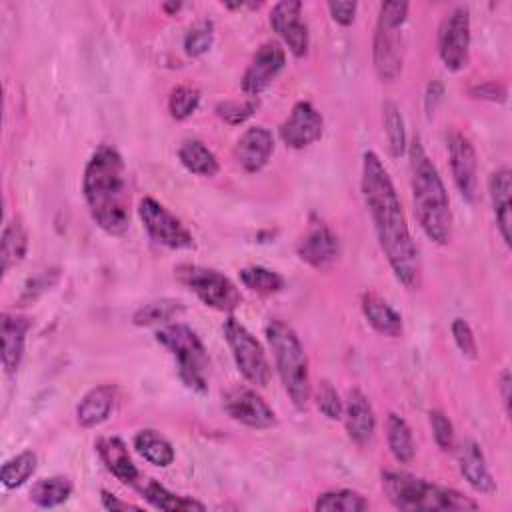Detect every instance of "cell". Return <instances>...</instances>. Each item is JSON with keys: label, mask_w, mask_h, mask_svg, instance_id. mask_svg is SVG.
Here are the masks:
<instances>
[{"label": "cell", "mask_w": 512, "mask_h": 512, "mask_svg": "<svg viewBox=\"0 0 512 512\" xmlns=\"http://www.w3.org/2000/svg\"><path fill=\"white\" fill-rule=\"evenodd\" d=\"M362 198L370 212L378 244L396 276L406 290L422 286V262L418 246L402 210V202L392 184L388 170L376 152L368 150L362 158Z\"/></svg>", "instance_id": "6da1fadb"}, {"label": "cell", "mask_w": 512, "mask_h": 512, "mask_svg": "<svg viewBox=\"0 0 512 512\" xmlns=\"http://www.w3.org/2000/svg\"><path fill=\"white\" fill-rule=\"evenodd\" d=\"M360 304L368 324L378 334L388 338H398L402 334V316L382 296H378L376 292H364Z\"/></svg>", "instance_id": "d4e9b609"}, {"label": "cell", "mask_w": 512, "mask_h": 512, "mask_svg": "<svg viewBox=\"0 0 512 512\" xmlns=\"http://www.w3.org/2000/svg\"><path fill=\"white\" fill-rule=\"evenodd\" d=\"M356 2H328V12L340 26H350L356 16Z\"/></svg>", "instance_id": "ee69618b"}, {"label": "cell", "mask_w": 512, "mask_h": 512, "mask_svg": "<svg viewBox=\"0 0 512 512\" xmlns=\"http://www.w3.org/2000/svg\"><path fill=\"white\" fill-rule=\"evenodd\" d=\"M174 276L180 284L192 290L198 300L220 312H234L240 306V292L234 282L214 268L196 264H180L174 268Z\"/></svg>", "instance_id": "ba28073f"}, {"label": "cell", "mask_w": 512, "mask_h": 512, "mask_svg": "<svg viewBox=\"0 0 512 512\" xmlns=\"http://www.w3.org/2000/svg\"><path fill=\"white\" fill-rule=\"evenodd\" d=\"M322 114L310 102H296L288 118L280 124V138L292 150H302L322 138Z\"/></svg>", "instance_id": "2e32d148"}, {"label": "cell", "mask_w": 512, "mask_h": 512, "mask_svg": "<svg viewBox=\"0 0 512 512\" xmlns=\"http://www.w3.org/2000/svg\"><path fill=\"white\" fill-rule=\"evenodd\" d=\"M386 442H388L392 456L398 462L408 464L414 458L416 444L412 438V430L406 424V420L394 412H390L386 418Z\"/></svg>", "instance_id": "f546056e"}, {"label": "cell", "mask_w": 512, "mask_h": 512, "mask_svg": "<svg viewBox=\"0 0 512 512\" xmlns=\"http://www.w3.org/2000/svg\"><path fill=\"white\" fill-rule=\"evenodd\" d=\"M296 254L314 270H326L332 266L340 254L338 236L332 228L316 216H310L306 232L296 244Z\"/></svg>", "instance_id": "7c38bea8"}, {"label": "cell", "mask_w": 512, "mask_h": 512, "mask_svg": "<svg viewBox=\"0 0 512 512\" xmlns=\"http://www.w3.org/2000/svg\"><path fill=\"white\" fill-rule=\"evenodd\" d=\"M142 496L146 498L148 504H152L158 510H168V512H192V510H204L206 506L190 496H180L170 492L168 488H164L162 484L148 480L142 488H140Z\"/></svg>", "instance_id": "83f0119b"}, {"label": "cell", "mask_w": 512, "mask_h": 512, "mask_svg": "<svg viewBox=\"0 0 512 512\" xmlns=\"http://www.w3.org/2000/svg\"><path fill=\"white\" fill-rule=\"evenodd\" d=\"M316 406L318 410L330 418V420H340L344 416V402L340 400L336 388L328 382V380H322L318 382V388H316Z\"/></svg>", "instance_id": "ab89813d"}, {"label": "cell", "mask_w": 512, "mask_h": 512, "mask_svg": "<svg viewBox=\"0 0 512 512\" xmlns=\"http://www.w3.org/2000/svg\"><path fill=\"white\" fill-rule=\"evenodd\" d=\"M258 106H260L258 96H248V98L242 100V102H238V100H226V102H220V104L216 106V114H218L224 122H228V124H232V126H238V124L246 122V120L258 110Z\"/></svg>", "instance_id": "f35d334b"}, {"label": "cell", "mask_w": 512, "mask_h": 512, "mask_svg": "<svg viewBox=\"0 0 512 512\" xmlns=\"http://www.w3.org/2000/svg\"><path fill=\"white\" fill-rule=\"evenodd\" d=\"M438 54L450 72L468 66L470 60V10L460 4L452 8L438 26Z\"/></svg>", "instance_id": "30bf717a"}, {"label": "cell", "mask_w": 512, "mask_h": 512, "mask_svg": "<svg viewBox=\"0 0 512 512\" xmlns=\"http://www.w3.org/2000/svg\"><path fill=\"white\" fill-rule=\"evenodd\" d=\"M102 506H104L106 510H112V512H118V510H140V508L134 506V504L122 502L118 496L110 494L108 490H102Z\"/></svg>", "instance_id": "bcb514c9"}, {"label": "cell", "mask_w": 512, "mask_h": 512, "mask_svg": "<svg viewBox=\"0 0 512 512\" xmlns=\"http://www.w3.org/2000/svg\"><path fill=\"white\" fill-rule=\"evenodd\" d=\"M428 416H430V426H432V434H434L438 448L444 452L452 450L454 448V426H452L450 418L442 410H432Z\"/></svg>", "instance_id": "b9f144b4"}, {"label": "cell", "mask_w": 512, "mask_h": 512, "mask_svg": "<svg viewBox=\"0 0 512 512\" xmlns=\"http://www.w3.org/2000/svg\"><path fill=\"white\" fill-rule=\"evenodd\" d=\"M222 332L230 346L238 372L250 384L264 388L270 382V364L256 336H252V332L244 324H240L234 316L224 320Z\"/></svg>", "instance_id": "9c48e42d"}, {"label": "cell", "mask_w": 512, "mask_h": 512, "mask_svg": "<svg viewBox=\"0 0 512 512\" xmlns=\"http://www.w3.org/2000/svg\"><path fill=\"white\" fill-rule=\"evenodd\" d=\"M224 410L232 420L248 428L264 430L276 424L274 410L256 390L246 386H234L224 394Z\"/></svg>", "instance_id": "5bb4252c"}, {"label": "cell", "mask_w": 512, "mask_h": 512, "mask_svg": "<svg viewBox=\"0 0 512 512\" xmlns=\"http://www.w3.org/2000/svg\"><path fill=\"white\" fill-rule=\"evenodd\" d=\"M272 152H274V138H272V132L264 126L248 128L234 146V158L238 166L248 174L260 172L268 164Z\"/></svg>", "instance_id": "ac0fdd59"}, {"label": "cell", "mask_w": 512, "mask_h": 512, "mask_svg": "<svg viewBox=\"0 0 512 512\" xmlns=\"http://www.w3.org/2000/svg\"><path fill=\"white\" fill-rule=\"evenodd\" d=\"M510 372L504 370L500 376V392H502V400L506 404V410H510Z\"/></svg>", "instance_id": "7dc6e473"}, {"label": "cell", "mask_w": 512, "mask_h": 512, "mask_svg": "<svg viewBox=\"0 0 512 512\" xmlns=\"http://www.w3.org/2000/svg\"><path fill=\"white\" fill-rule=\"evenodd\" d=\"M284 64H286L284 48L272 40L264 42L252 56V60L242 76V90L248 96H258L282 72Z\"/></svg>", "instance_id": "e0dca14e"}, {"label": "cell", "mask_w": 512, "mask_h": 512, "mask_svg": "<svg viewBox=\"0 0 512 512\" xmlns=\"http://www.w3.org/2000/svg\"><path fill=\"white\" fill-rule=\"evenodd\" d=\"M28 252V232L20 216H14L2 230V274H8L10 268L20 264Z\"/></svg>", "instance_id": "4316f807"}, {"label": "cell", "mask_w": 512, "mask_h": 512, "mask_svg": "<svg viewBox=\"0 0 512 512\" xmlns=\"http://www.w3.org/2000/svg\"><path fill=\"white\" fill-rule=\"evenodd\" d=\"M184 312V304L174 298H162V300H152L144 306H140L132 314V322L136 326H154L162 322H170L172 318L180 316Z\"/></svg>", "instance_id": "d6a6232c"}, {"label": "cell", "mask_w": 512, "mask_h": 512, "mask_svg": "<svg viewBox=\"0 0 512 512\" xmlns=\"http://www.w3.org/2000/svg\"><path fill=\"white\" fill-rule=\"evenodd\" d=\"M448 158L454 184L466 202H474L478 196V160L476 150L468 136L462 132H450L448 140Z\"/></svg>", "instance_id": "4fadbf2b"}, {"label": "cell", "mask_w": 512, "mask_h": 512, "mask_svg": "<svg viewBox=\"0 0 512 512\" xmlns=\"http://www.w3.org/2000/svg\"><path fill=\"white\" fill-rule=\"evenodd\" d=\"M214 42V24L210 20L196 22L184 36V52L192 58L202 56Z\"/></svg>", "instance_id": "74e56055"}, {"label": "cell", "mask_w": 512, "mask_h": 512, "mask_svg": "<svg viewBox=\"0 0 512 512\" xmlns=\"http://www.w3.org/2000/svg\"><path fill=\"white\" fill-rule=\"evenodd\" d=\"M74 486L66 476H50L38 480L30 490V500L40 508H54L66 502L72 494Z\"/></svg>", "instance_id": "4dcf8cb0"}, {"label": "cell", "mask_w": 512, "mask_h": 512, "mask_svg": "<svg viewBox=\"0 0 512 512\" xmlns=\"http://www.w3.org/2000/svg\"><path fill=\"white\" fill-rule=\"evenodd\" d=\"M368 508L370 504L362 494L346 488L322 492L314 502L316 512H362Z\"/></svg>", "instance_id": "1f68e13d"}, {"label": "cell", "mask_w": 512, "mask_h": 512, "mask_svg": "<svg viewBox=\"0 0 512 512\" xmlns=\"http://www.w3.org/2000/svg\"><path fill=\"white\" fill-rule=\"evenodd\" d=\"M408 2H382L374 34V70L382 82H394L404 64Z\"/></svg>", "instance_id": "8992f818"}, {"label": "cell", "mask_w": 512, "mask_h": 512, "mask_svg": "<svg viewBox=\"0 0 512 512\" xmlns=\"http://www.w3.org/2000/svg\"><path fill=\"white\" fill-rule=\"evenodd\" d=\"M116 402V388L112 384L94 386L84 394L76 408V420L82 428H94L108 420Z\"/></svg>", "instance_id": "cb8c5ba5"}, {"label": "cell", "mask_w": 512, "mask_h": 512, "mask_svg": "<svg viewBox=\"0 0 512 512\" xmlns=\"http://www.w3.org/2000/svg\"><path fill=\"white\" fill-rule=\"evenodd\" d=\"M96 452L104 466L124 484H136L138 468L130 458L126 444L118 436H102L96 442Z\"/></svg>", "instance_id": "603a6c76"}, {"label": "cell", "mask_w": 512, "mask_h": 512, "mask_svg": "<svg viewBox=\"0 0 512 512\" xmlns=\"http://www.w3.org/2000/svg\"><path fill=\"white\" fill-rule=\"evenodd\" d=\"M134 448L144 460H148L154 466L166 468L174 462L172 444L162 434H158L156 430H150V428L140 430L134 436Z\"/></svg>", "instance_id": "f1b7e54d"}, {"label": "cell", "mask_w": 512, "mask_h": 512, "mask_svg": "<svg viewBox=\"0 0 512 512\" xmlns=\"http://www.w3.org/2000/svg\"><path fill=\"white\" fill-rule=\"evenodd\" d=\"M410 188L414 214L428 240L434 244H448L452 236V210L446 186L440 178L438 168L428 158L422 142L412 140L410 150Z\"/></svg>", "instance_id": "3957f363"}, {"label": "cell", "mask_w": 512, "mask_h": 512, "mask_svg": "<svg viewBox=\"0 0 512 512\" xmlns=\"http://www.w3.org/2000/svg\"><path fill=\"white\" fill-rule=\"evenodd\" d=\"M266 338L286 394L298 410H304L308 406L312 386L308 358L296 332L282 320H270L266 326Z\"/></svg>", "instance_id": "5b68a950"}, {"label": "cell", "mask_w": 512, "mask_h": 512, "mask_svg": "<svg viewBox=\"0 0 512 512\" xmlns=\"http://www.w3.org/2000/svg\"><path fill=\"white\" fill-rule=\"evenodd\" d=\"M382 118H384V132L388 138V148L394 158H400L406 152V130L404 118L394 102L382 104Z\"/></svg>", "instance_id": "d590c367"}, {"label": "cell", "mask_w": 512, "mask_h": 512, "mask_svg": "<svg viewBox=\"0 0 512 512\" xmlns=\"http://www.w3.org/2000/svg\"><path fill=\"white\" fill-rule=\"evenodd\" d=\"M344 424L350 440L360 448L368 446L374 440L376 432V416L370 400L356 388L348 390L344 404Z\"/></svg>", "instance_id": "d6986e66"}, {"label": "cell", "mask_w": 512, "mask_h": 512, "mask_svg": "<svg viewBox=\"0 0 512 512\" xmlns=\"http://www.w3.org/2000/svg\"><path fill=\"white\" fill-rule=\"evenodd\" d=\"M30 330V320L22 314L4 312L0 320V338H2V366L6 374H14L20 368L26 334Z\"/></svg>", "instance_id": "ffe728a7"}, {"label": "cell", "mask_w": 512, "mask_h": 512, "mask_svg": "<svg viewBox=\"0 0 512 512\" xmlns=\"http://www.w3.org/2000/svg\"><path fill=\"white\" fill-rule=\"evenodd\" d=\"M458 468L464 480L480 494L496 492V482L486 466L484 454L474 440H464L458 446Z\"/></svg>", "instance_id": "7402d4cb"}, {"label": "cell", "mask_w": 512, "mask_h": 512, "mask_svg": "<svg viewBox=\"0 0 512 512\" xmlns=\"http://www.w3.org/2000/svg\"><path fill=\"white\" fill-rule=\"evenodd\" d=\"M450 330H452V338H454L458 350L462 352V356L474 360L478 356V346H476V338H474L470 324L464 318H454Z\"/></svg>", "instance_id": "60d3db41"}, {"label": "cell", "mask_w": 512, "mask_h": 512, "mask_svg": "<svg viewBox=\"0 0 512 512\" xmlns=\"http://www.w3.org/2000/svg\"><path fill=\"white\" fill-rule=\"evenodd\" d=\"M382 490L390 504L398 510H478V502L460 494L458 490L428 482L410 472L386 470L382 472Z\"/></svg>", "instance_id": "277c9868"}, {"label": "cell", "mask_w": 512, "mask_h": 512, "mask_svg": "<svg viewBox=\"0 0 512 512\" xmlns=\"http://www.w3.org/2000/svg\"><path fill=\"white\" fill-rule=\"evenodd\" d=\"M178 160L188 172L204 178H212L220 170V164L214 152L198 138H188L180 144Z\"/></svg>", "instance_id": "484cf974"}, {"label": "cell", "mask_w": 512, "mask_h": 512, "mask_svg": "<svg viewBox=\"0 0 512 512\" xmlns=\"http://www.w3.org/2000/svg\"><path fill=\"white\" fill-rule=\"evenodd\" d=\"M82 194L92 220L110 236H122L130 228V190L120 152L100 144L86 162Z\"/></svg>", "instance_id": "7a4b0ae2"}, {"label": "cell", "mask_w": 512, "mask_h": 512, "mask_svg": "<svg viewBox=\"0 0 512 512\" xmlns=\"http://www.w3.org/2000/svg\"><path fill=\"white\" fill-rule=\"evenodd\" d=\"M240 280L246 288H250L256 294H278L280 290H284V278L264 266H246L240 270Z\"/></svg>", "instance_id": "e575fe53"}, {"label": "cell", "mask_w": 512, "mask_h": 512, "mask_svg": "<svg viewBox=\"0 0 512 512\" xmlns=\"http://www.w3.org/2000/svg\"><path fill=\"white\" fill-rule=\"evenodd\" d=\"M442 94H444V88H442V84H440L438 80H432V82L426 86L424 108H426V114H428V116H430V114H434V110H436V104L440 102Z\"/></svg>", "instance_id": "f6af8a7d"}, {"label": "cell", "mask_w": 512, "mask_h": 512, "mask_svg": "<svg viewBox=\"0 0 512 512\" xmlns=\"http://www.w3.org/2000/svg\"><path fill=\"white\" fill-rule=\"evenodd\" d=\"M468 94L476 100H486V102H496L502 104L508 98V88L502 82L496 80H488V82H480V84H472L468 88Z\"/></svg>", "instance_id": "7bdbcfd3"}, {"label": "cell", "mask_w": 512, "mask_h": 512, "mask_svg": "<svg viewBox=\"0 0 512 512\" xmlns=\"http://www.w3.org/2000/svg\"><path fill=\"white\" fill-rule=\"evenodd\" d=\"M156 340L164 348H168L170 354L176 358L180 380L190 390L204 394L208 390L206 372H208L210 360L198 334L190 326L176 322L158 330Z\"/></svg>", "instance_id": "52a82bcc"}, {"label": "cell", "mask_w": 512, "mask_h": 512, "mask_svg": "<svg viewBox=\"0 0 512 512\" xmlns=\"http://www.w3.org/2000/svg\"><path fill=\"white\" fill-rule=\"evenodd\" d=\"M200 104V92L194 86H176L168 98V112L174 120L190 118Z\"/></svg>", "instance_id": "8d00e7d4"}, {"label": "cell", "mask_w": 512, "mask_h": 512, "mask_svg": "<svg viewBox=\"0 0 512 512\" xmlns=\"http://www.w3.org/2000/svg\"><path fill=\"white\" fill-rule=\"evenodd\" d=\"M490 188V200H492V210L496 218L498 232L504 240L506 246H510V228H512V174L508 168H498L490 174L488 180Z\"/></svg>", "instance_id": "44dd1931"}, {"label": "cell", "mask_w": 512, "mask_h": 512, "mask_svg": "<svg viewBox=\"0 0 512 512\" xmlns=\"http://www.w3.org/2000/svg\"><path fill=\"white\" fill-rule=\"evenodd\" d=\"M180 6H182V4H178V2H166V4H162V8H164L168 14L178 12V10H180Z\"/></svg>", "instance_id": "c3c4849f"}, {"label": "cell", "mask_w": 512, "mask_h": 512, "mask_svg": "<svg viewBox=\"0 0 512 512\" xmlns=\"http://www.w3.org/2000/svg\"><path fill=\"white\" fill-rule=\"evenodd\" d=\"M270 26L296 58L306 56L310 38L308 26L302 22V2L284 0L274 4L270 10Z\"/></svg>", "instance_id": "9a60e30c"}, {"label": "cell", "mask_w": 512, "mask_h": 512, "mask_svg": "<svg viewBox=\"0 0 512 512\" xmlns=\"http://www.w3.org/2000/svg\"><path fill=\"white\" fill-rule=\"evenodd\" d=\"M138 216H140L142 226L146 228L148 236L156 244H162L172 250H192L196 246L190 230L170 210H166L158 200L144 196L138 202Z\"/></svg>", "instance_id": "8fae6325"}, {"label": "cell", "mask_w": 512, "mask_h": 512, "mask_svg": "<svg viewBox=\"0 0 512 512\" xmlns=\"http://www.w3.org/2000/svg\"><path fill=\"white\" fill-rule=\"evenodd\" d=\"M36 466H38V456L32 450H24L2 464L0 480L10 490L20 488L36 472Z\"/></svg>", "instance_id": "836d02e7"}]
</instances>
